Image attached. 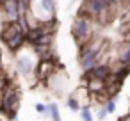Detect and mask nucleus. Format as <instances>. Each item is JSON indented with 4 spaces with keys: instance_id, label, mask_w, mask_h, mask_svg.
I'll use <instances>...</instances> for the list:
<instances>
[{
    "instance_id": "nucleus-1",
    "label": "nucleus",
    "mask_w": 130,
    "mask_h": 121,
    "mask_svg": "<svg viewBox=\"0 0 130 121\" xmlns=\"http://www.w3.org/2000/svg\"><path fill=\"white\" fill-rule=\"evenodd\" d=\"M71 34H73L75 41L78 43V46H84L93 36V18L86 16V14H78L73 22Z\"/></svg>"
},
{
    "instance_id": "nucleus-2",
    "label": "nucleus",
    "mask_w": 130,
    "mask_h": 121,
    "mask_svg": "<svg viewBox=\"0 0 130 121\" xmlns=\"http://www.w3.org/2000/svg\"><path fill=\"white\" fill-rule=\"evenodd\" d=\"M110 13V7L105 0H86L80 7V14H86L93 20L105 22V14Z\"/></svg>"
},
{
    "instance_id": "nucleus-3",
    "label": "nucleus",
    "mask_w": 130,
    "mask_h": 121,
    "mask_svg": "<svg viewBox=\"0 0 130 121\" xmlns=\"http://www.w3.org/2000/svg\"><path fill=\"white\" fill-rule=\"evenodd\" d=\"M20 105V93L14 85L2 89V114L9 117H16V110Z\"/></svg>"
},
{
    "instance_id": "nucleus-4",
    "label": "nucleus",
    "mask_w": 130,
    "mask_h": 121,
    "mask_svg": "<svg viewBox=\"0 0 130 121\" xmlns=\"http://www.w3.org/2000/svg\"><path fill=\"white\" fill-rule=\"evenodd\" d=\"M14 66H16V71H18L22 77H30V75L36 71V68H38V64L34 62V59H32L30 55H22V57H18Z\"/></svg>"
},
{
    "instance_id": "nucleus-5",
    "label": "nucleus",
    "mask_w": 130,
    "mask_h": 121,
    "mask_svg": "<svg viewBox=\"0 0 130 121\" xmlns=\"http://www.w3.org/2000/svg\"><path fill=\"white\" fill-rule=\"evenodd\" d=\"M100 78V80H103V82H109L110 80V77H112V70H110V66L109 64H96L93 70H89V71H84V78Z\"/></svg>"
},
{
    "instance_id": "nucleus-6",
    "label": "nucleus",
    "mask_w": 130,
    "mask_h": 121,
    "mask_svg": "<svg viewBox=\"0 0 130 121\" xmlns=\"http://www.w3.org/2000/svg\"><path fill=\"white\" fill-rule=\"evenodd\" d=\"M55 71V66H54V55H46L43 57L39 62H38V68H36V73H38V78H48L52 73Z\"/></svg>"
},
{
    "instance_id": "nucleus-7",
    "label": "nucleus",
    "mask_w": 130,
    "mask_h": 121,
    "mask_svg": "<svg viewBox=\"0 0 130 121\" xmlns=\"http://www.w3.org/2000/svg\"><path fill=\"white\" fill-rule=\"evenodd\" d=\"M36 2H38V7H36V9H39V11L43 13V20H41V22H50V20H54L55 7H57L55 0H36ZM32 11H34V7H32Z\"/></svg>"
},
{
    "instance_id": "nucleus-8",
    "label": "nucleus",
    "mask_w": 130,
    "mask_h": 121,
    "mask_svg": "<svg viewBox=\"0 0 130 121\" xmlns=\"http://www.w3.org/2000/svg\"><path fill=\"white\" fill-rule=\"evenodd\" d=\"M119 62L130 66V39H125V43L119 50Z\"/></svg>"
},
{
    "instance_id": "nucleus-9",
    "label": "nucleus",
    "mask_w": 130,
    "mask_h": 121,
    "mask_svg": "<svg viewBox=\"0 0 130 121\" xmlns=\"http://www.w3.org/2000/svg\"><path fill=\"white\" fill-rule=\"evenodd\" d=\"M68 107H70L71 112H78V110L82 109V107H80V101H78V96L71 94V96L68 98Z\"/></svg>"
},
{
    "instance_id": "nucleus-10",
    "label": "nucleus",
    "mask_w": 130,
    "mask_h": 121,
    "mask_svg": "<svg viewBox=\"0 0 130 121\" xmlns=\"http://www.w3.org/2000/svg\"><path fill=\"white\" fill-rule=\"evenodd\" d=\"M48 112H50V116H52L54 121H62V119H61V114H59L57 103H50V105H48Z\"/></svg>"
},
{
    "instance_id": "nucleus-11",
    "label": "nucleus",
    "mask_w": 130,
    "mask_h": 121,
    "mask_svg": "<svg viewBox=\"0 0 130 121\" xmlns=\"http://www.w3.org/2000/svg\"><path fill=\"white\" fill-rule=\"evenodd\" d=\"M80 116H82V121H93V114H91V109L87 105L80 109Z\"/></svg>"
},
{
    "instance_id": "nucleus-12",
    "label": "nucleus",
    "mask_w": 130,
    "mask_h": 121,
    "mask_svg": "<svg viewBox=\"0 0 130 121\" xmlns=\"http://www.w3.org/2000/svg\"><path fill=\"white\" fill-rule=\"evenodd\" d=\"M36 110H38L39 114H45V112H48V107H46L45 103H36Z\"/></svg>"
},
{
    "instance_id": "nucleus-13",
    "label": "nucleus",
    "mask_w": 130,
    "mask_h": 121,
    "mask_svg": "<svg viewBox=\"0 0 130 121\" xmlns=\"http://www.w3.org/2000/svg\"><path fill=\"white\" fill-rule=\"evenodd\" d=\"M107 114H109V112H107V107H100V109H98V119H103Z\"/></svg>"
},
{
    "instance_id": "nucleus-14",
    "label": "nucleus",
    "mask_w": 130,
    "mask_h": 121,
    "mask_svg": "<svg viewBox=\"0 0 130 121\" xmlns=\"http://www.w3.org/2000/svg\"><path fill=\"white\" fill-rule=\"evenodd\" d=\"M20 4H22V9H23V13H25V9L32 4V0H20Z\"/></svg>"
},
{
    "instance_id": "nucleus-15",
    "label": "nucleus",
    "mask_w": 130,
    "mask_h": 121,
    "mask_svg": "<svg viewBox=\"0 0 130 121\" xmlns=\"http://www.w3.org/2000/svg\"><path fill=\"white\" fill-rule=\"evenodd\" d=\"M105 2L109 4V7H116L118 4H121V2H123V0H105Z\"/></svg>"
},
{
    "instance_id": "nucleus-16",
    "label": "nucleus",
    "mask_w": 130,
    "mask_h": 121,
    "mask_svg": "<svg viewBox=\"0 0 130 121\" xmlns=\"http://www.w3.org/2000/svg\"><path fill=\"white\" fill-rule=\"evenodd\" d=\"M123 2H125V4H128V6H130V0H123Z\"/></svg>"
},
{
    "instance_id": "nucleus-17",
    "label": "nucleus",
    "mask_w": 130,
    "mask_h": 121,
    "mask_svg": "<svg viewBox=\"0 0 130 121\" xmlns=\"http://www.w3.org/2000/svg\"><path fill=\"white\" fill-rule=\"evenodd\" d=\"M126 39H130V32H128V34H126Z\"/></svg>"
}]
</instances>
